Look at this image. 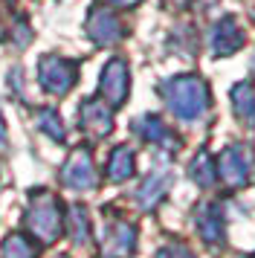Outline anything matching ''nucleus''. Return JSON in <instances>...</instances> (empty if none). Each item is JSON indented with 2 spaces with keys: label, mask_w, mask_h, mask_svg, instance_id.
Here are the masks:
<instances>
[{
  "label": "nucleus",
  "mask_w": 255,
  "mask_h": 258,
  "mask_svg": "<svg viewBox=\"0 0 255 258\" xmlns=\"http://www.w3.org/2000/svg\"><path fill=\"white\" fill-rule=\"evenodd\" d=\"M26 226L41 244H52L61 235V209L49 191H32L26 206Z\"/></svg>",
  "instance_id": "1"
},
{
  "label": "nucleus",
  "mask_w": 255,
  "mask_h": 258,
  "mask_svg": "<svg viewBox=\"0 0 255 258\" xmlns=\"http://www.w3.org/2000/svg\"><path fill=\"white\" fill-rule=\"evenodd\" d=\"M76 79H79L76 61L61 58V55H44L38 61V84L44 87L46 93L64 96L76 84Z\"/></svg>",
  "instance_id": "2"
},
{
  "label": "nucleus",
  "mask_w": 255,
  "mask_h": 258,
  "mask_svg": "<svg viewBox=\"0 0 255 258\" xmlns=\"http://www.w3.org/2000/svg\"><path fill=\"white\" fill-rule=\"evenodd\" d=\"M61 180H64V186H70V188H93L96 174H93L90 154L84 151V148L73 151V157L67 160L64 171H61Z\"/></svg>",
  "instance_id": "3"
},
{
  "label": "nucleus",
  "mask_w": 255,
  "mask_h": 258,
  "mask_svg": "<svg viewBox=\"0 0 255 258\" xmlns=\"http://www.w3.org/2000/svg\"><path fill=\"white\" fill-rule=\"evenodd\" d=\"M102 90L104 96L113 102V105H122L125 102V90H128V70L125 61H110L102 73Z\"/></svg>",
  "instance_id": "4"
},
{
  "label": "nucleus",
  "mask_w": 255,
  "mask_h": 258,
  "mask_svg": "<svg viewBox=\"0 0 255 258\" xmlns=\"http://www.w3.org/2000/svg\"><path fill=\"white\" fill-rule=\"evenodd\" d=\"M93 24L87 26V32H90L93 41H99V44H107V41H113L119 35V21H116L113 15L102 12V9H93Z\"/></svg>",
  "instance_id": "5"
},
{
  "label": "nucleus",
  "mask_w": 255,
  "mask_h": 258,
  "mask_svg": "<svg viewBox=\"0 0 255 258\" xmlns=\"http://www.w3.org/2000/svg\"><path fill=\"white\" fill-rule=\"evenodd\" d=\"M81 125H84V131H93V134H107L110 131V116L99 102H87L81 107Z\"/></svg>",
  "instance_id": "6"
},
{
  "label": "nucleus",
  "mask_w": 255,
  "mask_h": 258,
  "mask_svg": "<svg viewBox=\"0 0 255 258\" xmlns=\"http://www.w3.org/2000/svg\"><path fill=\"white\" fill-rule=\"evenodd\" d=\"M0 252H3V258H35V246L26 241V235L12 232V235H6Z\"/></svg>",
  "instance_id": "7"
},
{
  "label": "nucleus",
  "mask_w": 255,
  "mask_h": 258,
  "mask_svg": "<svg viewBox=\"0 0 255 258\" xmlns=\"http://www.w3.org/2000/svg\"><path fill=\"white\" fill-rule=\"evenodd\" d=\"M38 128L55 142H64V137H67V131H64V125H61V116H58L55 110H49V107L38 110Z\"/></svg>",
  "instance_id": "8"
},
{
  "label": "nucleus",
  "mask_w": 255,
  "mask_h": 258,
  "mask_svg": "<svg viewBox=\"0 0 255 258\" xmlns=\"http://www.w3.org/2000/svg\"><path fill=\"white\" fill-rule=\"evenodd\" d=\"M134 171V157L128 148H116L113 157H110V165H107V174L113 177V180H125L128 174Z\"/></svg>",
  "instance_id": "9"
},
{
  "label": "nucleus",
  "mask_w": 255,
  "mask_h": 258,
  "mask_svg": "<svg viewBox=\"0 0 255 258\" xmlns=\"http://www.w3.org/2000/svg\"><path fill=\"white\" fill-rule=\"evenodd\" d=\"M73 241H76V244H84V238H87V235H84V229H90V226H87V221H84V209H81V206H76V209H73Z\"/></svg>",
  "instance_id": "10"
},
{
  "label": "nucleus",
  "mask_w": 255,
  "mask_h": 258,
  "mask_svg": "<svg viewBox=\"0 0 255 258\" xmlns=\"http://www.w3.org/2000/svg\"><path fill=\"white\" fill-rule=\"evenodd\" d=\"M9 145V134H6V122H3V110H0V148Z\"/></svg>",
  "instance_id": "11"
},
{
  "label": "nucleus",
  "mask_w": 255,
  "mask_h": 258,
  "mask_svg": "<svg viewBox=\"0 0 255 258\" xmlns=\"http://www.w3.org/2000/svg\"><path fill=\"white\" fill-rule=\"evenodd\" d=\"M113 3H137V0H113Z\"/></svg>",
  "instance_id": "12"
},
{
  "label": "nucleus",
  "mask_w": 255,
  "mask_h": 258,
  "mask_svg": "<svg viewBox=\"0 0 255 258\" xmlns=\"http://www.w3.org/2000/svg\"><path fill=\"white\" fill-rule=\"evenodd\" d=\"M0 38H3V26H0Z\"/></svg>",
  "instance_id": "13"
}]
</instances>
